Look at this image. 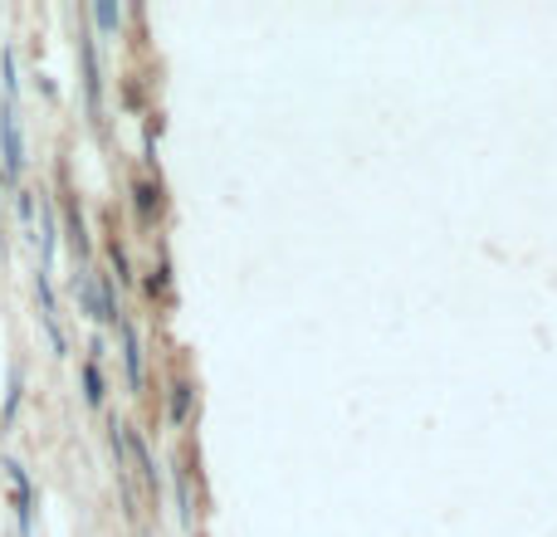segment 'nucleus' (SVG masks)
Listing matches in <instances>:
<instances>
[{
	"instance_id": "nucleus-1",
	"label": "nucleus",
	"mask_w": 557,
	"mask_h": 537,
	"mask_svg": "<svg viewBox=\"0 0 557 537\" xmlns=\"http://www.w3.org/2000/svg\"><path fill=\"white\" fill-rule=\"evenodd\" d=\"M0 142H5V176L15 181L20 162H25V146H20V127H15V103L0 107Z\"/></svg>"
},
{
	"instance_id": "nucleus-3",
	"label": "nucleus",
	"mask_w": 557,
	"mask_h": 537,
	"mask_svg": "<svg viewBox=\"0 0 557 537\" xmlns=\"http://www.w3.org/2000/svg\"><path fill=\"white\" fill-rule=\"evenodd\" d=\"M123 342H127V376H132V386H142V347H137V332L123 328Z\"/></svg>"
},
{
	"instance_id": "nucleus-6",
	"label": "nucleus",
	"mask_w": 557,
	"mask_h": 537,
	"mask_svg": "<svg viewBox=\"0 0 557 537\" xmlns=\"http://www.w3.org/2000/svg\"><path fill=\"white\" fill-rule=\"evenodd\" d=\"M93 20H98V25H117V10H113V5H98Z\"/></svg>"
},
{
	"instance_id": "nucleus-5",
	"label": "nucleus",
	"mask_w": 557,
	"mask_h": 537,
	"mask_svg": "<svg viewBox=\"0 0 557 537\" xmlns=\"http://www.w3.org/2000/svg\"><path fill=\"white\" fill-rule=\"evenodd\" d=\"M15 406H20V371H15V381H10V396H5V420L15 415Z\"/></svg>"
},
{
	"instance_id": "nucleus-4",
	"label": "nucleus",
	"mask_w": 557,
	"mask_h": 537,
	"mask_svg": "<svg viewBox=\"0 0 557 537\" xmlns=\"http://www.w3.org/2000/svg\"><path fill=\"white\" fill-rule=\"evenodd\" d=\"M84 386H88V406H103V376H98L93 361L84 367Z\"/></svg>"
},
{
	"instance_id": "nucleus-2",
	"label": "nucleus",
	"mask_w": 557,
	"mask_h": 537,
	"mask_svg": "<svg viewBox=\"0 0 557 537\" xmlns=\"http://www.w3.org/2000/svg\"><path fill=\"white\" fill-rule=\"evenodd\" d=\"M10 469V484H15V503H20V533L29 537V478L20 464H5Z\"/></svg>"
}]
</instances>
